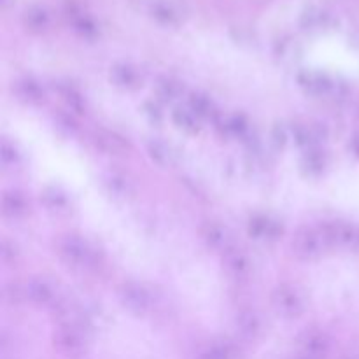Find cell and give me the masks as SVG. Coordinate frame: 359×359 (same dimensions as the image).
Here are the masks:
<instances>
[{
	"mask_svg": "<svg viewBox=\"0 0 359 359\" xmlns=\"http://www.w3.org/2000/svg\"><path fill=\"white\" fill-rule=\"evenodd\" d=\"M249 233L255 235L256 238H277L279 233H283V228L270 217L256 216L249 223Z\"/></svg>",
	"mask_w": 359,
	"mask_h": 359,
	"instance_id": "52a82bcc",
	"label": "cell"
},
{
	"mask_svg": "<svg viewBox=\"0 0 359 359\" xmlns=\"http://www.w3.org/2000/svg\"><path fill=\"white\" fill-rule=\"evenodd\" d=\"M107 182H109V186H111L112 191H116V193H125L126 188H128V182L125 181V177H119V175H114V174L109 177Z\"/></svg>",
	"mask_w": 359,
	"mask_h": 359,
	"instance_id": "603a6c76",
	"label": "cell"
},
{
	"mask_svg": "<svg viewBox=\"0 0 359 359\" xmlns=\"http://www.w3.org/2000/svg\"><path fill=\"white\" fill-rule=\"evenodd\" d=\"M147 151H149L151 158H153L156 163L167 165L172 161V151L165 142H160V140H151V142L147 144Z\"/></svg>",
	"mask_w": 359,
	"mask_h": 359,
	"instance_id": "5bb4252c",
	"label": "cell"
},
{
	"mask_svg": "<svg viewBox=\"0 0 359 359\" xmlns=\"http://www.w3.org/2000/svg\"><path fill=\"white\" fill-rule=\"evenodd\" d=\"M158 93H160V97L172 100V98H175L179 93H181V84H179L177 81L163 79L160 84H158Z\"/></svg>",
	"mask_w": 359,
	"mask_h": 359,
	"instance_id": "ac0fdd59",
	"label": "cell"
},
{
	"mask_svg": "<svg viewBox=\"0 0 359 359\" xmlns=\"http://www.w3.org/2000/svg\"><path fill=\"white\" fill-rule=\"evenodd\" d=\"M307 167L309 170H316V172H321L325 168V160H323L321 154H314L311 153L307 156Z\"/></svg>",
	"mask_w": 359,
	"mask_h": 359,
	"instance_id": "cb8c5ba5",
	"label": "cell"
},
{
	"mask_svg": "<svg viewBox=\"0 0 359 359\" xmlns=\"http://www.w3.org/2000/svg\"><path fill=\"white\" fill-rule=\"evenodd\" d=\"M111 77L116 84H119V86L123 88H139L140 81H142V77L139 76V72H137L133 67H128V65L114 67V69H112Z\"/></svg>",
	"mask_w": 359,
	"mask_h": 359,
	"instance_id": "8fae6325",
	"label": "cell"
},
{
	"mask_svg": "<svg viewBox=\"0 0 359 359\" xmlns=\"http://www.w3.org/2000/svg\"><path fill=\"white\" fill-rule=\"evenodd\" d=\"M325 238H323L321 231L319 230H302L300 233L294 237L293 242V249L300 258L304 259H312V258H318L319 255L323 252L325 249Z\"/></svg>",
	"mask_w": 359,
	"mask_h": 359,
	"instance_id": "277c9868",
	"label": "cell"
},
{
	"mask_svg": "<svg viewBox=\"0 0 359 359\" xmlns=\"http://www.w3.org/2000/svg\"><path fill=\"white\" fill-rule=\"evenodd\" d=\"M174 123L179 126L181 130L188 133H195L198 132V116L191 111V109H175L174 112Z\"/></svg>",
	"mask_w": 359,
	"mask_h": 359,
	"instance_id": "7c38bea8",
	"label": "cell"
},
{
	"mask_svg": "<svg viewBox=\"0 0 359 359\" xmlns=\"http://www.w3.org/2000/svg\"><path fill=\"white\" fill-rule=\"evenodd\" d=\"M191 111L195 112L196 116H209V111H212V104H210L209 98L200 97V95H195L191 98Z\"/></svg>",
	"mask_w": 359,
	"mask_h": 359,
	"instance_id": "44dd1931",
	"label": "cell"
},
{
	"mask_svg": "<svg viewBox=\"0 0 359 359\" xmlns=\"http://www.w3.org/2000/svg\"><path fill=\"white\" fill-rule=\"evenodd\" d=\"M95 144H97L98 149L105 151L109 154H119L128 147V144L125 142L123 137H119L118 133L109 132V130H98L93 137Z\"/></svg>",
	"mask_w": 359,
	"mask_h": 359,
	"instance_id": "ba28073f",
	"label": "cell"
},
{
	"mask_svg": "<svg viewBox=\"0 0 359 359\" xmlns=\"http://www.w3.org/2000/svg\"><path fill=\"white\" fill-rule=\"evenodd\" d=\"M224 128H226V132H230L231 135H242V133L248 130V123L244 121V118L242 116H230V118L224 121Z\"/></svg>",
	"mask_w": 359,
	"mask_h": 359,
	"instance_id": "d6986e66",
	"label": "cell"
},
{
	"mask_svg": "<svg viewBox=\"0 0 359 359\" xmlns=\"http://www.w3.org/2000/svg\"><path fill=\"white\" fill-rule=\"evenodd\" d=\"M302 84L307 88V91H311V93L314 95L325 93V91L330 88V81L326 79L325 76H321V74H309L307 81Z\"/></svg>",
	"mask_w": 359,
	"mask_h": 359,
	"instance_id": "2e32d148",
	"label": "cell"
},
{
	"mask_svg": "<svg viewBox=\"0 0 359 359\" xmlns=\"http://www.w3.org/2000/svg\"><path fill=\"white\" fill-rule=\"evenodd\" d=\"M2 207H4V214H6L7 217H13V219L23 217L25 214L28 212L27 198L18 191L6 193L2 200Z\"/></svg>",
	"mask_w": 359,
	"mask_h": 359,
	"instance_id": "9c48e42d",
	"label": "cell"
},
{
	"mask_svg": "<svg viewBox=\"0 0 359 359\" xmlns=\"http://www.w3.org/2000/svg\"><path fill=\"white\" fill-rule=\"evenodd\" d=\"M237 325L241 326L242 332L256 333L259 330V326H262V323H259V318L256 316L255 311H244L238 316Z\"/></svg>",
	"mask_w": 359,
	"mask_h": 359,
	"instance_id": "9a60e30c",
	"label": "cell"
},
{
	"mask_svg": "<svg viewBox=\"0 0 359 359\" xmlns=\"http://www.w3.org/2000/svg\"><path fill=\"white\" fill-rule=\"evenodd\" d=\"M326 245H340V248H353V241L356 237V230L353 224L344 221H333L319 228Z\"/></svg>",
	"mask_w": 359,
	"mask_h": 359,
	"instance_id": "5b68a950",
	"label": "cell"
},
{
	"mask_svg": "<svg viewBox=\"0 0 359 359\" xmlns=\"http://www.w3.org/2000/svg\"><path fill=\"white\" fill-rule=\"evenodd\" d=\"M58 252L69 265L76 269H93L98 265V255L91 244L77 235H65L58 244Z\"/></svg>",
	"mask_w": 359,
	"mask_h": 359,
	"instance_id": "6da1fadb",
	"label": "cell"
},
{
	"mask_svg": "<svg viewBox=\"0 0 359 359\" xmlns=\"http://www.w3.org/2000/svg\"><path fill=\"white\" fill-rule=\"evenodd\" d=\"M121 304L133 314H146L153 307V294L146 290V286L139 283H125L119 290Z\"/></svg>",
	"mask_w": 359,
	"mask_h": 359,
	"instance_id": "7a4b0ae2",
	"label": "cell"
},
{
	"mask_svg": "<svg viewBox=\"0 0 359 359\" xmlns=\"http://www.w3.org/2000/svg\"><path fill=\"white\" fill-rule=\"evenodd\" d=\"M2 161L6 167H9V165H14V167H16V165L20 163V153H18L16 147L11 146L7 140H4L2 144Z\"/></svg>",
	"mask_w": 359,
	"mask_h": 359,
	"instance_id": "7402d4cb",
	"label": "cell"
},
{
	"mask_svg": "<svg viewBox=\"0 0 359 359\" xmlns=\"http://www.w3.org/2000/svg\"><path fill=\"white\" fill-rule=\"evenodd\" d=\"M273 305L277 312L286 318H298L305 311L304 294L293 286H280L273 293Z\"/></svg>",
	"mask_w": 359,
	"mask_h": 359,
	"instance_id": "3957f363",
	"label": "cell"
},
{
	"mask_svg": "<svg viewBox=\"0 0 359 359\" xmlns=\"http://www.w3.org/2000/svg\"><path fill=\"white\" fill-rule=\"evenodd\" d=\"M202 237L210 248L214 249H219L223 248L224 242H226V231L221 224L217 223H207L202 230Z\"/></svg>",
	"mask_w": 359,
	"mask_h": 359,
	"instance_id": "4fadbf2b",
	"label": "cell"
},
{
	"mask_svg": "<svg viewBox=\"0 0 359 359\" xmlns=\"http://www.w3.org/2000/svg\"><path fill=\"white\" fill-rule=\"evenodd\" d=\"M224 265H226L228 272L233 273L235 277H245L251 272V263H249L248 256L244 252L237 251V249L226 252V256H224Z\"/></svg>",
	"mask_w": 359,
	"mask_h": 359,
	"instance_id": "30bf717a",
	"label": "cell"
},
{
	"mask_svg": "<svg viewBox=\"0 0 359 359\" xmlns=\"http://www.w3.org/2000/svg\"><path fill=\"white\" fill-rule=\"evenodd\" d=\"M20 91L25 98H28V100H41V98L44 97V91H42V88L32 79L21 81Z\"/></svg>",
	"mask_w": 359,
	"mask_h": 359,
	"instance_id": "e0dca14e",
	"label": "cell"
},
{
	"mask_svg": "<svg viewBox=\"0 0 359 359\" xmlns=\"http://www.w3.org/2000/svg\"><path fill=\"white\" fill-rule=\"evenodd\" d=\"M27 298H30L37 305H49L55 300V290L51 284L44 279H32L25 290Z\"/></svg>",
	"mask_w": 359,
	"mask_h": 359,
	"instance_id": "8992f818",
	"label": "cell"
},
{
	"mask_svg": "<svg viewBox=\"0 0 359 359\" xmlns=\"http://www.w3.org/2000/svg\"><path fill=\"white\" fill-rule=\"evenodd\" d=\"M44 200L51 209H62V207L67 205V196L55 188L48 189V191L44 193Z\"/></svg>",
	"mask_w": 359,
	"mask_h": 359,
	"instance_id": "ffe728a7",
	"label": "cell"
}]
</instances>
